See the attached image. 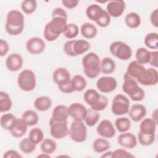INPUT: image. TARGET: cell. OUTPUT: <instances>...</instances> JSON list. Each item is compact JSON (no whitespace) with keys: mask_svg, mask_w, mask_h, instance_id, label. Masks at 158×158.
<instances>
[{"mask_svg":"<svg viewBox=\"0 0 158 158\" xmlns=\"http://www.w3.org/2000/svg\"><path fill=\"white\" fill-rule=\"evenodd\" d=\"M25 27L23 14L19 10H10L6 16L5 29L11 36H17L21 34Z\"/></svg>","mask_w":158,"mask_h":158,"instance_id":"6da1fadb","label":"cell"},{"mask_svg":"<svg viewBox=\"0 0 158 158\" xmlns=\"http://www.w3.org/2000/svg\"><path fill=\"white\" fill-rule=\"evenodd\" d=\"M122 90L130 99L133 101H141L144 99L145 93L139 85L137 81L128 75L126 72L123 76Z\"/></svg>","mask_w":158,"mask_h":158,"instance_id":"7a4b0ae2","label":"cell"},{"mask_svg":"<svg viewBox=\"0 0 158 158\" xmlns=\"http://www.w3.org/2000/svg\"><path fill=\"white\" fill-rule=\"evenodd\" d=\"M99 57L94 52H89L83 56L81 63L85 75L90 78H96L101 72Z\"/></svg>","mask_w":158,"mask_h":158,"instance_id":"3957f363","label":"cell"},{"mask_svg":"<svg viewBox=\"0 0 158 158\" xmlns=\"http://www.w3.org/2000/svg\"><path fill=\"white\" fill-rule=\"evenodd\" d=\"M71 75L69 71L64 67L57 68L52 74V79L59 89L64 93L69 94L73 92L70 85Z\"/></svg>","mask_w":158,"mask_h":158,"instance_id":"277c9868","label":"cell"},{"mask_svg":"<svg viewBox=\"0 0 158 158\" xmlns=\"http://www.w3.org/2000/svg\"><path fill=\"white\" fill-rule=\"evenodd\" d=\"M90 48L89 43L86 40H71L66 41L63 46V50L66 55L75 57L81 55Z\"/></svg>","mask_w":158,"mask_h":158,"instance_id":"5b68a950","label":"cell"},{"mask_svg":"<svg viewBox=\"0 0 158 158\" xmlns=\"http://www.w3.org/2000/svg\"><path fill=\"white\" fill-rule=\"evenodd\" d=\"M17 84L20 89L23 91H33L36 85L35 72L29 69L21 71L17 77Z\"/></svg>","mask_w":158,"mask_h":158,"instance_id":"8992f818","label":"cell"},{"mask_svg":"<svg viewBox=\"0 0 158 158\" xmlns=\"http://www.w3.org/2000/svg\"><path fill=\"white\" fill-rule=\"evenodd\" d=\"M110 52L121 60H128L132 56V49L127 43L121 41L112 42L109 46Z\"/></svg>","mask_w":158,"mask_h":158,"instance_id":"52a82bcc","label":"cell"},{"mask_svg":"<svg viewBox=\"0 0 158 158\" xmlns=\"http://www.w3.org/2000/svg\"><path fill=\"white\" fill-rule=\"evenodd\" d=\"M69 135L70 138L75 142L81 143L87 138V128L83 120H75L72 122Z\"/></svg>","mask_w":158,"mask_h":158,"instance_id":"ba28073f","label":"cell"},{"mask_svg":"<svg viewBox=\"0 0 158 158\" xmlns=\"http://www.w3.org/2000/svg\"><path fill=\"white\" fill-rule=\"evenodd\" d=\"M130 100L125 95L118 94L114 96L112 101L111 111L115 115L121 116L128 113Z\"/></svg>","mask_w":158,"mask_h":158,"instance_id":"9c48e42d","label":"cell"},{"mask_svg":"<svg viewBox=\"0 0 158 158\" xmlns=\"http://www.w3.org/2000/svg\"><path fill=\"white\" fill-rule=\"evenodd\" d=\"M136 80L139 84L144 86H154L158 82V72L156 68H146L139 74Z\"/></svg>","mask_w":158,"mask_h":158,"instance_id":"30bf717a","label":"cell"},{"mask_svg":"<svg viewBox=\"0 0 158 158\" xmlns=\"http://www.w3.org/2000/svg\"><path fill=\"white\" fill-rule=\"evenodd\" d=\"M50 125V134L51 136L56 139L64 138L69 135V128L67 121L65 122H51Z\"/></svg>","mask_w":158,"mask_h":158,"instance_id":"8fae6325","label":"cell"},{"mask_svg":"<svg viewBox=\"0 0 158 158\" xmlns=\"http://www.w3.org/2000/svg\"><path fill=\"white\" fill-rule=\"evenodd\" d=\"M117 87V81L113 77H101L96 81V88L102 93H112L115 90Z\"/></svg>","mask_w":158,"mask_h":158,"instance_id":"7c38bea8","label":"cell"},{"mask_svg":"<svg viewBox=\"0 0 158 158\" xmlns=\"http://www.w3.org/2000/svg\"><path fill=\"white\" fill-rule=\"evenodd\" d=\"M97 133L104 138H112L116 134L115 128L112 122L108 119L101 120L96 128Z\"/></svg>","mask_w":158,"mask_h":158,"instance_id":"4fadbf2b","label":"cell"},{"mask_svg":"<svg viewBox=\"0 0 158 158\" xmlns=\"http://www.w3.org/2000/svg\"><path fill=\"white\" fill-rule=\"evenodd\" d=\"M67 25V20L62 17H54L46 24L49 31L54 35L59 37L63 34Z\"/></svg>","mask_w":158,"mask_h":158,"instance_id":"5bb4252c","label":"cell"},{"mask_svg":"<svg viewBox=\"0 0 158 158\" xmlns=\"http://www.w3.org/2000/svg\"><path fill=\"white\" fill-rule=\"evenodd\" d=\"M25 46L27 51L35 55L41 54L46 48L44 41L39 37H32L28 39Z\"/></svg>","mask_w":158,"mask_h":158,"instance_id":"9a60e30c","label":"cell"},{"mask_svg":"<svg viewBox=\"0 0 158 158\" xmlns=\"http://www.w3.org/2000/svg\"><path fill=\"white\" fill-rule=\"evenodd\" d=\"M87 112L86 107L80 102H73L68 107V114L75 120H84Z\"/></svg>","mask_w":158,"mask_h":158,"instance_id":"2e32d148","label":"cell"},{"mask_svg":"<svg viewBox=\"0 0 158 158\" xmlns=\"http://www.w3.org/2000/svg\"><path fill=\"white\" fill-rule=\"evenodd\" d=\"M126 8L125 2L123 1H110L106 6V11L112 17H118L124 12Z\"/></svg>","mask_w":158,"mask_h":158,"instance_id":"e0dca14e","label":"cell"},{"mask_svg":"<svg viewBox=\"0 0 158 158\" xmlns=\"http://www.w3.org/2000/svg\"><path fill=\"white\" fill-rule=\"evenodd\" d=\"M5 64L8 70L10 72H17L22 67L23 59L21 54L13 52L7 57Z\"/></svg>","mask_w":158,"mask_h":158,"instance_id":"ac0fdd59","label":"cell"},{"mask_svg":"<svg viewBox=\"0 0 158 158\" xmlns=\"http://www.w3.org/2000/svg\"><path fill=\"white\" fill-rule=\"evenodd\" d=\"M117 142L122 147L131 149L135 148L138 144V140L136 136L130 132L121 133L117 138Z\"/></svg>","mask_w":158,"mask_h":158,"instance_id":"d6986e66","label":"cell"},{"mask_svg":"<svg viewBox=\"0 0 158 158\" xmlns=\"http://www.w3.org/2000/svg\"><path fill=\"white\" fill-rule=\"evenodd\" d=\"M147 114L146 107L141 104H135L131 106L129 109L128 114L130 118L135 122L142 120Z\"/></svg>","mask_w":158,"mask_h":158,"instance_id":"ffe728a7","label":"cell"},{"mask_svg":"<svg viewBox=\"0 0 158 158\" xmlns=\"http://www.w3.org/2000/svg\"><path fill=\"white\" fill-rule=\"evenodd\" d=\"M106 10L98 4L89 5L86 9V15L88 19L96 23L104 15Z\"/></svg>","mask_w":158,"mask_h":158,"instance_id":"44dd1931","label":"cell"},{"mask_svg":"<svg viewBox=\"0 0 158 158\" xmlns=\"http://www.w3.org/2000/svg\"><path fill=\"white\" fill-rule=\"evenodd\" d=\"M68 117V107L64 104H59L53 109L49 122L67 121Z\"/></svg>","mask_w":158,"mask_h":158,"instance_id":"7402d4cb","label":"cell"},{"mask_svg":"<svg viewBox=\"0 0 158 158\" xmlns=\"http://www.w3.org/2000/svg\"><path fill=\"white\" fill-rule=\"evenodd\" d=\"M28 127L27 124L22 118H17L9 131L13 137L20 138L23 137L27 133Z\"/></svg>","mask_w":158,"mask_h":158,"instance_id":"603a6c76","label":"cell"},{"mask_svg":"<svg viewBox=\"0 0 158 158\" xmlns=\"http://www.w3.org/2000/svg\"><path fill=\"white\" fill-rule=\"evenodd\" d=\"M157 123L152 118H144L139 125V131L143 134H156Z\"/></svg>","mask_w":158,"mask_h":158,"instance_id":"cb8c5ba5","label":"cell"},{"mask_svg":"<svg viewBox=\"0 0 158 158\" xmlns=\"http://www.w3.org/2000/svg\"><path fill=\"white\" fill-rule=\"evenodd\" d=\"M35 108L41 112L46 111L52 106L51 99L47 96H41L36 98L33 103Z\"/></svg>","mask_w":158,"mask_h":158,"instance_id":"d4e9b609","label":"cell"},{"mask_svg":"<svg viewBox=\"0 0 158 158\" xmlns=\"http://www.w3.org/2000/svg\"><path fill=\"white\" fill-rule=\"evenodd\" d=\"M116 68V64L114 60L109 57H104L100 62L101 72L103 74H111Z\"/></svg>","mask_w":158,"mask_h":158,"instance_id":"484cf974","label":"cell"},{"mask_svg":"<svg viewBox=\"0 0 158 158\" xmlns=\"http://www.w3.org/2000/svg\"><path fill=\"white\" fill-rule=\"evenodd\" d=\"M80 33L83 37L90 40L94 38L96 36L98 29L94 24L86 22L81 25L80 27Z\"/></svg>","mask_w":158,"mask_h":158,"instance_id":"4316f807","label":"cell"},{"mask_svg":"<svg viewBox=\"0 0 158 158\" xmlns=\"http://www.w3.org/2000/svg\"><path fill=\"white\" fill-rule=\"evenodd\" d=\"M101 97V94H99L98 91L94 89H87L84 94L83 99L85 102L90 106V107L95 106L99 101Z\"/></svg>","mask_w":158,"mask_h":158,"instance_id":"83f0119b","label":"cell"},{"mask_svg":"<svg viewBox=\"0 0 158 158\" xmlns=\"http://www.w3.org/2000/svg\"><path fill=\"white\" fill-rule=\"evenodd\" d=\"M70 85L73 91L81 92L86 87L87 81L82 75L77 74L71 78Z\"/></svg>","mask_w":158,"mask_h":158,"instance_id":"f1b7e54d","label":"cell"},{"mask_svg":"<svg viewBox=\"0 0 158 158\" xmlns=\"http://www.w3.org/2000/svg\"><path fill=\"white\" fill-rule=\"evenodd\" d=\"M145 69L143 65L139 64L135 60L131 61L128 64L126 73L136 80L137 77L141 74Z\"/></svg>","mask_w":158,"mask_h":158,"instance_id":"f546056e","label":"cell"},{"mask_svg":"<svg viewBox=\"0 0 158 158\" xmlns=\"http://www.w3.org/2000/svg\"><path fill=\"white\" fill-rule=\"evenodd\" d=\"M92 148L96 153H103L109 150L110 148V144L106 138L102 137L97 138L93 141Z\"/></svg>","mask_w":158,"mask_h":158,"instance_id":"4dcf8cb0","label":"cell"},{"mask_svg":"<svg viewBox=\"0 0 158 158\" xmlns=\"http://www.w3.org/2000/svg\"><path fill=\"white\" fill-rule=\"evenodd\" d=\"M141 22L139 15L135 12H131L127 14L125 17V23L130 28H138Z\"/></svg>","mask_w":158,"mask_h":158,"instance_id":"1f68e13d","label":"cell"},{"mask_svg":"<svg viewBox=\"0 0 158 158\" xmlns=\"http://www.w3.org/2000/svg\"><path fill=\"white\" fill-rule=\"evenodd\" d=\"M27 124L28 127L36 125L39 121V115L36 112L32 109L26 110L22 114L21 117Z\"/></svg>","mask_w":158,"mask_h":158,"instance_id":"d6a6232c","label":"cell"},{"mask_svg":"<svg viewBox=\"0 0 158 158\" xmlns=\"http://www.w3.org/2000/svg\"><path fill=\"white\" fill-rule=\"evenodd\" d=\"M12 107V102L9 94L5 91H0V112H7Z\"/></svg>","mask_w":158,"mask_h":158,"instance_id":"836d02e7","label":"cell"},{"mask_svg":"<svg viewBox=\"0 0 158 158\" xmlns=\"http://www.w3.org/2000/svg\"><path fill=\"white\" fill-rule=\"evenodd\" d=\"M135 58L136 60L142 65L149 64L151 58V51L144 48H139L136 51Z\"/></svg>","mask_w":158,"mask_h":158,"instance_id":"e575fe53","label":"cell"},{"mask_svg":"<svg viewBox=\"0 0 158 158\" xmlns=\"http://www.w3.org/2000/svg\"><path fill=\"white\" fill-rule=\"evenodd\" d=\"M131 126L130 120L126 117H120L115 120V127L120 133L128 131Z\"/></svg>","mask_w":158,"mask_h":158,"instance_id":"d590c367","label":"cell"},{"mask_svg":"<svg viewBox=\"0 0 158 158\" xmlns=\"http://www.w3.org/2000/svg\"><path fill=\"white\" fill-rule=\"evenodd\" d=\"M36 144H35L28 137L22 139L19 144V147L21 152L25 154H29L32 153L36 149Z\"/></svg>","mask_w":158,"mask_h":158,"instance_id":"8d00e7d4","label":"cell"},{"mask_svg":"<svg viewBox=\"0 0 158 158\" xmlns=\"http://www.w3.org/2000/svg\"><path fill=\"white\" fill-rule=\"evenodd\" d=\"M17 117L14 114L11 113H6L1 117V126L4 130L10 131Z\"/></svg>","mask_w":158,"mask_h":158,"instance_id":"74e56055","label":"cell"},{"mask_svg":"<svg viewBox=\"0 0 158 158\" xmlns=\"http://www.w3.org/2000/svg\"><path fill=\"white\" fill-rule=\"evenodd\" d=\"M99 118L100 115L99 112L90 108L87 109V112L83 121L86 125L91 127L94 126L98 123Z\"/></svg>","mask_w":158,"mask_h":158,"instance_id":"f35d334b","label":"cell"},{"mask_svg":"<svg viewBox=\"0 0 158 158\" xmlns=\"http://www.w3.org/2000/svg\"><path fill=\"white\" fill-rule=\"evenodd\" d=\"M40 148L42 152L51 154L56 150L57 144L51 138H45L40 143Z\"/></svg>","mask_w":158,"mask_h":158,"instance_id":"ab89813d","label":"cell"},{"mask_svg":"<svg viewBox=\"0 0 158 158\" xmlns=\"http://www.w3.org/2000/svg\"><path fill=\"white\" fill-rule=\"evenodd\" d=\"M144 43L149 49L156 50L158 48V34L156 32L148 33L144 37Z\"/></svg>","mask_w":158,"mask_h":158,"instance_id":"60d3db41","label":"cell"},{"mask_svg":"<svg viewBox=\"0 0 158 158\" xmlns=\"http://www.w3.org/2000/svg\"><path fill=\"white\" fill-rule=\"evenodd\" d=\"M28 138L36 144L41 143L44 139V133L43 130L38 128L35 127L30 130L28 133Z\"/></svg>","mask_w":158,"mask_h":158,"instance_id":"b9f144b4","label":"cell"},{"mask_svg":"<svg viewBox=\"0 0 158 158\" xmlns=\"http://www.w3.org/2000/svg\"><path fill=\"white\" fill-rule=\"evenodd\" d=\"M137 140L141 145L144 146H149L154 143L156 140V134L146 135L139 131L137 136Z\"/></svg>","mask_w":158,"mask_h":158,"instance_id":"7bdbcfd3","label":"cell"},{"mask_svg":"<svg viewBox=\"0 0 158 158\" xmlns=\"http://www.w3.org/2000/svg\"><path fill=\"white\" fill-rule=\"evenodd\" d=\"M79 33V28L75 23H67V27L64 32L63 33L64 36L69 40L74 39L76 38Z\"/></svg>","mask_w":158,"mask_h":158,"instance_id":"ee69618b","label":"cell"},{"mask_svg":"<svg viewBox=\"0 0 158 158\" xmlns=\"http://www.w3.org/2000/svg\"><path fill=\"white\" fill-rule=\"evenodd\" d=\"M37 2L35 0H25L21 3V9L26 14H33L37 8Z\"/></svg>","mask_w":158,"mask_h":158,"instance_id":"f6af8a7d","label":"cell"},{"mask_svg":"<svg viewBox=\"0 0 158 158\" xmlns=\"http://www.w3.org/2000/svg\"><path fill=\"white\" fill-rule=\"evenodd\" d=\"M108 103H109V101H108L107 98L103 94H101L100 99H99V101L98 102V103L95 106H94L93 107H90V108L96 111H98V112L102 111V110H104L107 107Z\"/></svg>","mask_w":158,"mask_h":158,"instance_id":"bcb514c9","label":"cell"},{"mask_svg":"<svg viewBox=\"0 0 158 158\" xmlns=\"http://www.w3.org/2000/svg\"><path fill=\"white\" fill-rule=\"evenodd\" d=\"M135 156L125 149H117L112 151V158H133Z\"/></svg>","mask_w":158,"mask_h":158,"instance_id":"7dc6e473","label":"cell"},{"mask_svg":"<svg viewBox=\"0 0 158 158\" xmlns=\"http://www.w3.org/2000/svg\"><path fill=\"white\" fill-rule=\"evenodd\" d=\"M110 20H111L110 16L109 15V14L106 10L103 16L96 23L99 27L104 28V27H107V26L109 25V24L110 23Z\"/></svg>","mask_w":158,"mask_h":158,"instance_id":"c3c4849f","label":"cell"},{"mask_svg":"<svg viewBox=\"0 0 158 158\" xmlns=\"http://www.w3.org/2000/svg\"><path fill=\"white\" fill-rule=\"evenodd\" d=\"M51 17L52 18L62 17L67 20V13L63 8L56 7L52 10Z\"/></svg>","mask_w":158,"mask_h":158,"instance_id":"681fc988","label":"cell"},{"mask_svg":"<svg viewBox=\"0 0 158 158\" xmlns=\"http://www.w3.org/2000/svg\"><path fill=\"white\" fill-rule=\"evenodd\" d=\"M43 35H44V39L49 42H52L56 41L59 36L52 34L49 30L48 28V27L45 25L44 28V31H43Z\"/></svg>","mask_w":158,"mask_h":158,"instance_id":"f907efd6","label":"cell"},{"mask_svg":"<svg viewBox=\"0 0 158 158\" xmlns=\"http://www.w3.org/2000/svg\"><path fill=\"white\" fill-rule=\"evenodd\" d=\"M9 50V44L7 41L1 39L0 40V56L3 57L6 56Z\"/></svg>","mask_w":158,"mask_h":158,"instance_id":"816d5d0a","label":"cell"},{"mask_svg":"<svg viewBox=\"0 0 158 158\" xmlns=\"http://www.w3.org/2000/svg\"><path fill=\"white\" fill-rule=\"evenodd\" d=\"M3 158H22L23 156L16 150L9 149L6 151L2 156Z\"/></svg>","mask_w":158,"mask_h":158,"instance_id":"f5cc1de1","label":"cell"},{"mask_svg":"<svg viewBox=\"0 0 158 158\" xmlns=\"http://www.w3.org/2000/svg\"><path fill=\"white\" fill-rule=\"evenodd\" d=\"M149 64L154 68L157 69L158 67V52L157 50L151 51V58Z\"/></svg>","mask_w":158,"mask_h":158,"instance_id":"db71d44e","label":"cell"},{"mask_svg":"<svg viewBox=\"0 0 158 158\" xmlns=\"http://www.w3.org/2000/svg\"><path fill=\"white\" fill-rule=\"evenodd\" d=\"M61 2L62 5L67 9H72L75 8L78 6L79 3V1L78 0H62Z\"/></svg>","mask_w":158,"mask_h":158,"instance_id":"11a10c76","label":"cell"},{"mask_svg":"<svg viewBox=\"0 0 158 158\" xmlns=\"http://www.w3.org/2000/svg\"><path fill=\"white\" fill-rule=\"evenodd\" d=\"M150 21L151 24L156 28L158 27V9H155L150 14Z\"/></svg>","mask_w":158,"mask_h":158,"instance_id":"9f6ffc18","label":"cell"},{"mask_svg":"<svg viewBox=\"0 0 158 158\" xmlns=\"http://www.w3.org/2000/svg\"><path fill=\"white\" fill-rule=\"evenodd\" d=\"M112 151H106L104 152L101 156V157H106V158H112Z\"/></svg>","mask_w":158,"mask_h":158,"instance_id":"6f0895ef","label":"cell"},{"mask_svg":"<svg viewBox=\"0 0 158 158\" xmlns=\"http://www.w3.org/2000/svg\"><path fill=\"white\" fill-rule=\"evenodd\" d=\"M158 112H157V109H156L153 112H152V118L157 123V119H158Z\"/></svg>","mask_w":158,"mask_h":158,"instance_id":"680465c9","label":"cell"},{"mask_svg":"<svg viewBox=\"0 0 158 158\" xmlns=\"http://www.w3.org/2000/svg\"><path fill=\"white\" fill-rule=\"evenodd\" d=\"M37 157H41V158H44V157H51V156L50 154H46V153H41L40 154H39Z\"/></svg>","mask_w":158,"mask_h":158,"instance_id":"91938a15","label":"cell"}]
</instances>
